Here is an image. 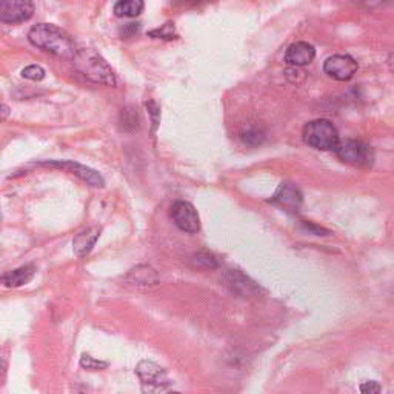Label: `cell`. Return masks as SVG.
I'll return each mask as SVG.
<instances>
[{
	"label": "cell",
	"instance_id": "6da1fadb",
	"mask_svg": "<svg viewBox=\"0 0 394 394\" xmlns=\"http://www.w3.org/2000/svg\"><path fill=\"white\" fill-rule=\"evenodd\" d=\"M28 41L36 48H41V50L57 57H63V59H74V56L79 51L70 34L51 24H39L33 26L28 33Z\"/></svg>",
	"mask_w": 394,
	"mask_h": 394
},
{
	"label": "cell",
	"instance_id": "7a4b0ae2",
	"mask_svg": "<svg viewBox=\"0 0 394 394\" xmlns=\"http://www.w3.org/2000/svg\"><path fill=\"white\" fill-rule=\"evenodd\" d=\"M73 63L86 81L107 86H116V74L111 66L105 62L102 56L93 50H79L74 56Z\"/></svg>",
	"mask_w": 394,
	"mask_h": 394
},
{
	"label": "cell",
	"instance_id": "3957f363",
	"mask_svg": "<svg viewBox=\"0 0 394 394\" xmlns=\"http://www.w3.org/2000/svg\"><path fill=\"white\" fill-rule=\"evenodd\" d=\"M302 136L306 145L321 151H334L341 143L338 128L326 119H316L306 123Z\"/></svg>",
	"mask_w": 394,
	"mask_h": 394
},
{
	"label": "cell",
	"instance_id": "277c9868",
	"mask_svg": "<svg viewBox=\"0 0 394 394\" xmlns=\"http://www.w3.org/2000/svg\"><path fill=\"white\" fill-rule=\"evenodd\" d=\"M343 163H348L356 168H371L374 163V151L373 148L362 140L348 139L341 142L338 148L334 150Z\"/></svg>",
	"mask_w": 394,
	"mask_h": 394
},
{
	"label": "cell",
	"instance_id": "5b68a950",
	"mask_svg": "<svg viewBox=\"0 0 394 394\" xmlns=\"http://www.w3.org/2000/svg\"><path fill=\"white\" fill-rule=\"evenodd\" d=\"M36 167H45V168H56V170H63L68 171L70 175H74L76 177H79L81 180L86 182L90 187L95 188H102L105 185L103 177L99 175L98 171L82 165V163H78L74 160H43L36 163Z\"/></svg>",
	"mask_w": 394,
	"mask_h": 394
},
{
	"label": "cell",
	"instance_id": "8992f818",
	"mask_svg": "<svg viewBox=\"0 0 394 394\" xmlns=\"http://www.w3.org/2000/svg\"><path fill=\"white\" fill-rule=\"evenodd\" d=\"M34 14L33 0H0V22L16 25L30 21Z\"/></svg>",
	"mask_w": 394,
	"mask_h": 394
},
{
	"label": "cell",
	"instance_id": "52a82bcc",
	"mask_svg": "<svg viewBox=\"0 0 394 394\" xmlns=\"http://www.w3.org/2000/svg\"><path fill=\"white\" fill-rule=\"evenodd\" d=\"M359 65L348 54H334L323 62V71L331 79L339 82H347L358 73Z\"/></svg>",
	"mask_w": 394,
	"mask_h": 394
},
{
	"label": "cell",
	"instance_id": "ba28073f",
	"mask_svg": "<svg viewBox=\"0 0 394 394\" xmlns=\"http://www.w3.org/2000/svg\"><path fill=\"white\" fill-rule=\"evenodd\" d=\"M171 216L179 229L195 234L200 229V219L196 208L185 200H177L171 207Z\"/></svg>",
	"mask_w": 394,
	"mask_h": 394
},
{
	"label": "cell",
	"instance_id": "9c48e42d",
	"mask_svg": "<svg viewBox=\"0 0 394 394\" xmlns=\"http://www.w3.org/2000/svg\"><path fill=\"white\" fill-rule=\"evenodd\" d=\"M136 373L142 380L143 387L148 385V388H145L148 391H163L170 385V379L165 370L151 361H142L138 365Z\"/></svg>",
	"mask_w": 394,
	"mask_h": 394
},
{
	"label": "cell",
	"instance_id": "30bf717a",
	"mask_svg": "<svg viewBox=\"0 0 394 394\" xmlns=\"http://www.w3.org/2000/svg\"><path fill=\"white\" fill-rule=\"evenodd\" d=\"M271 202L279 208L288 211V213H297L302 207V193L290 182H284L271 197Z\"/></svg>",
	"mask_w": 394,
	"mask_h": 394
},
{
	"label": "cell",
	"instance_id": "8fae6325",
	"mask_svg": "<svg viewBox=\"0 0 394 394\" xmlns=\"http://www.w3.org/2000/svg\"><path fill=\"white\" fill-rule=\"evenodd\" d=\"M225 285L232 290L233 293L239 296H257L261 293V286H259L256 282H253L252 279L245 276L244 273H240L239 270H228L224 276Z\"/></svg>",
	"mask_w": 394,
	"mask_h": 394
},
{
	"label": "cell",
	"instance_id": "7c38bea8",
	"mask_svg": "<svg viewBox=\"0 0 394 394\" xmlns=\"http://www.w3.org/2000/svg\"><path fill=\"white\" fill-rule=\"evenodd\" d=\"M316 50L309 42H296L288 46L284 61L290 66H305L314 61Z\"/></svg>",
	"mask_w": 394,
	"mask_h": 394
},
{
	"label": "cell",
	"instance_id": "4fadbf2b",
	"mask_svg": "<svg viewBox=\"0 0 394 394\" xmlns=\"http://www.w3.org/2000/svg\"><path fill=\"white\" fill-rule=\"evenodd\" d=\"M100 236V228L99 227H88L82 229L81 233L76 234L74 240H73V249L74 254L78 257H85L91 253L93 247L98 242V239Z\"/></svg>",
	"mask_w": 394,
	"mask_h": 394
},
{
	"label": "cell",
	"instance_id": "5bb4252c",
	"mask_svg": "<svg viewBox=\"0 0 394 394\" xmlns=\"http://www.w3.org/2000/svg\"><path fill=\"white\" fill-rule=\"evenodd\" d=\"M36 274V266L34 265H25L17 268V270L9 271L2 276V282L8 288H17L28 284L31 281Z\"/></svg>",
	"mask_w": 394,
	"mask_h": 394
},
{
	"label": "cell",
	"instance_id": "9a60e30c",
	"mask_svg": "<svg viewBox=\"0 0 394 394\" xmlns=\"http://www.w3.org/2000/svg\"><path fill=\"white\" fill-rule=\"evenodd\" d=\"M128 281L138 286H150L157 284V273L148 265H139L128 273Z\"/></svg>",
	"mask_w": 394,
	"mask_h": 394
},
{
	"label": "cell",
	"instance_id": "2e32d148",
	"mask_svg": "<svg viewBox=\"0 0 394 394\" xmlns=\"http://www.w3.org/2000/svg\"><path fill=\"white\" fill-rule=\"evenodd\" d=\"M143 8H145V2H143V0H118L113 11L118 17L133 19L140 16Z\"/></svg>",
	"mask_w": 394,
	"mask_h": 394
},
{
	"label": "cell",
	"instance_id": "e0dca14e",
	"mask_svg": "<svg viewBox=\"0 0 394 394\" xmlns=\"http://www.w3.org/2000/svg\"><path fill=\"white\" fill-rule=\"evenodd\" d=\"M150 36L155 37V39H163V41H175L179 37L176 33L175 24H171V22L162 25L160 28H157V30L150 31Z\"/></svg>",
	"mask_w": 394,
	"mask_h": 394
},
{
	"label": "cell",
	"instance_id": "ac0fdd59",
	"mask_svg": "<svg viewBox=\"0 0 394 394\" xmlns=\"http://www.w3.org/2000/svg\"><path fill=\"white\" fill-rule=\"evenodd\" d=\"M193 264L199 268H217L219 261L214 254L208 252H200L193 256Z\"/></svg>",
	"mask_w": 394,
	"mask_h": 394
},
{
	"label": "cell",
	"instance_id": "d6986e66",
	"mask_svg": "<svg viewBox=\"0 0 394 394\" xmlns=\"http://www.w3.org/2000/svg\"><path fill=\"white\" fill-rule=\"evenodd\" d=\"M265 139V134L259 130V128H248L247 131L242 133V140L247 143V145H261Z\"/></svg>",
	"mask_w": 394,
	"mask_h": 394
},
{
	"label": "cell",
	"instance_id": "ffe728a7",
	"mask_svg": "<svg viewBox=\"0 0 394 394\" xmlns=\"http://www.w3.org/2000/svg\"><path fill=\"white\" fill-rule=\"evenodd\" d=\"M22 78L33 82H41L45 78V70L41 65H30L22 70Z\"/></svg>",
	"mask_w": 394,
	"mask_h": 394
},
{
	"label": "cell",
	"instance_id": "44dd1931",
	"mask_svg": "<svg viewBox=\"0 0 394 394\" xmlns=\"http://www.w3.org/2000/svg\"><path fill=\"white\" fill-rule=\"evenodd\" d=\"M81 365H82V368H85V370L100 371V370H105L108 367V362H102V361L91 358L90 354H83L82 359H81Z\"/></svg>",
	"mask_w": 394,
	"mask_h": 394
},
{
	"label": "cell",
	"instance_id": "7402d4cb",
	"mask_svg": "<svg viewBox=\"0 0 394 394\" xmlns=\"http://www.w3.org/2000/svg\"><path fill=\"white\" fill-rule=\"evenodd\" d=\"M140 31V24H127L122 30H120V36L122 37H133L134 34H138Z\"/></svg>",
	"mask_w": 394,
	"mask_h": 394
},
{
	"label": "cell",
	"instance_id": "603a6c76",
	"mask_svg": "<svg viewBox=\"0 0 394 394\" xmlns=\"http://www.w3.org/2000/svg\"><path fill=\"white\" fill-rule=\"evenodd\" d=\"M361 391L365 393V394H373V393H379L380 391V385L378 382L374 380H368V382H363L361 385Z\"/></svg>",
	"mask_w": 394,
	"mask_h": 394
},
{
	"label": "cell",
	"instance_id": "cb8c5ba5",
	"mask_svg": "<svg viewBox=\"0 0 394 394\" xmlns=\"http://www.w3.org/2000/svg\"><path fill=\"white\" fill-rule=\"evenodd\" d=\"M147 108H148V113L151 114V119H152V123H155V130H156L157 122H159V116H160L159 107L155 102H150V103H147Z\"/></svg>",
	"mask_w": 394,
	"mask_h": 394
},
{
	"label": "cell",
	"instance_id": "d4e9b609",
	"mask_svg": "<svg viewBox=\"0 0 394 394\" xmlns=\"http://www.w3.org/2000/svg\"><path fill=\"white\" fill-rule=\"evenodd\" d=\"M208 2H211V0H177V5L199 6V5H204V4H208Z\"/></svg>",
	"mask_w": 394,
	"mask_h": 394
},
{
	"label": "cell",
	"instance_id": "484cf974",
	"mask_svg": "<svg viewBox=\"0 0 394 394\" xmlns=\"http://www.w3.org/2000/svg\"><path fill=\"white\" fill-rule=\"evenodd\" d=\"M358 2L367 8H374V6L383 5V2H387V0H358Z\"/></svg>",
	"mask_w": 394,
	"mask_h": 394
},
{
	"label": "cell",
	"instance_id": "4316f807",
	"mask_svg": "<svg viewBox=\"0 0 394 394\" xmlns=\"http://www.w3.org/2000/svg\"><path fill=\"white\" fill-rule=\"evenodd\" d=\"M8 114H9V108L4 103V105H2V120H6Z\"/></svg>",
	"mask_w": 394,
	"mask_h": 394
},
{
	"label": "cell",
	"instance_id": "83f0119b",
	"mask_svg": "<svg viewBox=\"0 0 394 394\" xmlns=\"http://www.w3.org/2000/svg\"><path fill=\"white\" fill-rule=\"evenodd\" d=\"M388 66H390L391 73H394V53L390 56V59H388Z\"/></svg>",
	"mask_w": 394,
	"mask_h": 394
}]
</instances>
